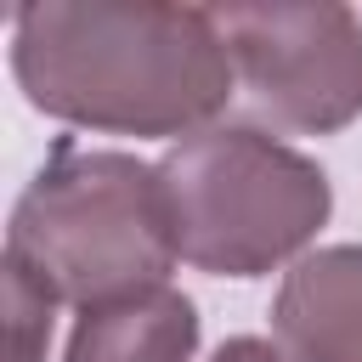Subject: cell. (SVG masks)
Returning <instances> with one entry per match:
<instances>
[{"label":"cell","instance_id":"5b68a950","mask_svg":"<svg viewBox=\"0 0 362 362\" xmlns=\"http://www.w3.org/2000/svg\"><path fill=\"white\" fill-rule=\"evenodd\" d=\"M272 339L283 362H362V243H322L283 272Z\"/></svg>","mask_w":362,"mask_h":362},{"label":"cell","instance_id":"6da1fadb","mask_svg":"<svg viewBox=\"0 0 362 362\" xmlns=\"http://www.w3.org/2000/svg\"><path fill=\"white\" fill-rule=\"evenodd\" d=\"M11 74L28 107L102 136H198L221 124L238 68L209 6L28 0L11 11Z\"/></svg>","mask_w":362,"mask_h":362},{"label":"cell","instance_id":"52a82bcc","mask_svg":"<svg viewBox=\"0 0 362 362\" xmlns=\"http://www.w3.org/2000/svg\"><path fill=\"white\" fill-rule=\"evenodd\" d=\"M0 288H6V345H11V362H45L51 322H57L62 300L11 255L0 260Z\"/></svg>","mask_w":362,"mask_h":362},{"label":"cell","instance_id":"3957f363","mask_svg":"<svg viewBox=\"0 0 362 362\" xmlns=\"http://www.w3.org/2000/svg\"><path fill=\"white\" fill-rule=\"evenodd\" d=\"M158 181L181 260L209 277H266L305 260L334 215L328 170L260 124H209L170 141Z\"/></svg>","mask_w":362,"mask_h":362},{"label":"cell","instance_id":"7a4b0ae2","mask_svg":"<svg viewBox=\"0 0 362 362\" xmlns=\"http://www.w3.org/2000/svg\"><path fill=\"white\" fill-rule=\"evenodd\" d=\"M6 255L79 311L164 288L181 249L158 164H141L119 147L62 141L17 192Z\"/></svg>","mask_w":362,"mask_h":362},{"label":"cell","instance_id":"8992f818","mask_svg":"<svg viewBox=\"0 0 362 362\" xmlns=\"http://www.w3.org/2000/svg\"><path fill=\"white\" fill-rule=\"evenodd\" d=\"M198 305L181 288H141L74 317L62 362H192Z\"/></svg>","mask_w":362,"mask_h":362},{"label":"cell","instance_id":"277c9868","mask_svg":"<svg viewBox=\"0 0 362 362\" xmlns=\"http://www.w3.org/2000/svg\"><path fill=\"white\" fill-rule=\"evenodd\" d=\"M249 102L300 136L362 119V17L351 6H209Z\"/></svg>","mask_w":362,"mask_h":362},{"label":"cell","instance_id":"ba28073f","mask_svg":"<svg viewBox=\"0 0 362 362\" xmlns=\"http://www.w3.org/2000/svg\"><path fill=\"white\" fill-rule=\"evenodd\" d=\"M209 362H283V351L272 339H260V334H232V339L215 345Z\"/></svg>","mask_w":362,"mask_h":362}]
</instances>
